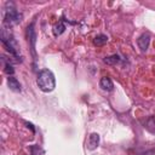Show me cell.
Masks as SVG:
<instances>
[{
	"instance_id": "cell-1",
	"label": "cell",
	"mask_w": 155,
	"mask_h": 155,
	"mask_svg": "<svg viewBox=\"0 0 155 155\" xmlns=\"http://www.w3.org/2000/svg\"><path fill=\"white\" fill-rule=\"evenodd\" d=\"M1 41L5 46V48L10 52V54L17 59V62H21V57H19V46L15 39V36L12 35V33L10 31V28L6 25H2L1 29Z\"/></svg>"
},
{
	"instance_id": "cell-2",
	"label": "cell",
	"mask_w": 155,
	"mask_h": 155,
	"mask_svg": "<svg viewBox=\"0 0 155 155\" xmlns=\"http://www.w3.org/2000/svg\"><path fill=\"white\" fill-rule=\"evenodd\" d=\"M36 84L42 92L53 91L56 87V79H54L53 73L48 69L40 70L38 74V78H36Z\"/></svg>"
},
{
	"instance_id": "cell-3",
	"label": "cell",
	"mask_w": 155,
	"mask_h": 155,
	"mask_svg": "<svg viewBox=\"0 0 155 155\" xmlns=\"http://www.w3.org/2000/svg\"><path fill=\"white\" fill-rule=\"evenodd\" d=\"M22 19H23V15L19 11H17L12 4H10V8L5 7V10H4V25L10 28L11 25L21 23Z\"/></svg>"
},
{
	"instance_id": "cell-4",
	"label": "cell",
	"mask_w": 155,
	"mask_h": 155,
	"mask_svg": "<svg viewBox=\"0 0 155 155\" xmlns=\"http://www.w3.org/2000/svg\"><path fill=\"white\" fill-rule=\"evenodd\" d=\"M27 40L29 42V46H30V50H31V54L34 57V59H36V51H35V42H36V34H35V30H34V23H30L28 27H27Z\"/></svg>"
},
{
	"instance_id": "cell-5",
	"label": "cell",
	"mask_w": 155,
	"mask_h": 155,
	"mask_svg": "<svg viewBox=\"0 0 155 155\" xmlns=\"http://www.w3.org/2000/svg\"><path fill=\"white\" fill-rule=\"evenodd\" d=\"M149 42H150V35L148 33H143L138 39H137V45L140 48L142 52H145L149 47Z\"/></svg>"
},
{
	"instance_id": "cell-6",
	"label": "cell",
	"mask_w": 155,
	"mask_h": 155,
	"mask_svg": "<svg viewBox=\"0 0 155 155\" xmlns=\"http://www.w3.org/2000/svg\"><path fill=\"white\" fill-rule=\"evenodd\" d=\"M98 144H99V134L96 133V132L91 133V134L88 136L87 142H86V147H87V149H90V150H94V149H97Z\"/></svg>"
},
{
	"instance_id": "cell-7",
	"label": "cell",
	"mask_w": 155,
	"mask_h": 155,
	"mask_svg": "<svg viewBox=\"0 0 155 155\" xmlns=\"http://www.w3.org/2000/svg\"><path fill=\"white\" fill-rule=\"evenodd\" d=\"M6 82H7V86H8V88L11 90V91H13V92H19L21 91V84H19V81L15 78V76H7V79H6Z\"/></svg>"
},
{
	"instance_id": "cell-8",
	"label": "cell",
	"mask_w": 155,
	"mask_h": 155,
	"mask_svg": "<svg viewBox=\"0 0 155 155\" xmlns=\"http://www.w3.org/2000/svg\"><path fill=\"white\" fill-rule=\"evenodd\" d=\"M99 87H101L103 91L110 92V91L114 88V84H113V81H111L110 78L104 76V78H102V79L99 80Z\"/></svg>"
},
{
	"instance_id": "cell-9",
	"label": "cell",
	"mask_w": 155,
	"mask_h": 155,
	"mask_svg": "<svg viewBox=\"0 0 155 155\" xmlns=\"http://www.w3.org/2000/svg\"><path fill=\"white\" fill-rule=\"evenodd\" d=\"M65 24L62 22V21H59L58 23H56L54 25H53V35L54 36H59L62 33H64V30H65Z\"/></svg>"
},
{
	"instance_id": "cell-10",
	"label": "cell",
	"mask_w": 155,
	"mask_h": 155,
	"mask_svg": "<svg viewBox=\"0 0 155 155\" xmlns=\"http://www.w3.org/2000/svg\"><path fill=\"white\" fill-rule=\"evenodd\" d=\"M120 62H121V58H120L119 54H111V56L104 58V63H107V64H109V65H116V64H119Z\"/></svg>"
},
{
	"instance_id": "cell-11",
	"label": "cell",
	"mask_w": 155,
	"mask_h": 155,
	"mask_svg": "<svg viewBox=\"0 0 155 155\" xmlns=\"http://www.w3.org/2000/svg\"><path fill=\"white\" fill-rule=\"evenodd\" d=\"M107 41H108V36L104 35V34H98L93 39V44L97 45V46H103L104 44H107Z\"/></svg>"
},
{
	"instance_id": "cell-12",
	"label": "cell",
	"mask_w": 155,
	"mask_h": 155,
	"mask_svg": "<svg viewBox=\"0 0 155 155\" xmlns=\"http://www.w3.org/2000/svg\"><path fill=\"white\" fill-rule=\"evenodd\" d=\"M30 154H31V155H42V154H44V150L41 149L40 145L34 144V145L30 147Z\"/></svg>"
},
{
	"instance_id": "cell-13",
	"label": "cell",
	"mask_w": 155,
	"mask_h": 155,
	"mask_svg": "<svg viewBox=\"0 0 155 155\" xmlns=\"http://www.w3.org/2000/svg\"><path fill=\"white\" fill-rule=\"evenodd\" d=\"M4 71L7 74V76H11L13 73H15V69L12 68V65L7 62V63H5V68H4Z\"/></svg>"
},
{
	"instance_id": "cell-14",
	"label": "cell",
	"mask_w": 155,
	"mask_h": 155,
	"mask_svg": "<svg viewBox=\"0 0 155 155\" xmlns=\"http://www.w3.org/2000/svg\"><path fill=\"white\" fill-rule=\"evenodd\" d=\"M27 126H28V127H30V128H31V131H33V132H35V128H34V127H33V125H31V124H30V122H27Z\"/></svg>"
}]
</instances>
